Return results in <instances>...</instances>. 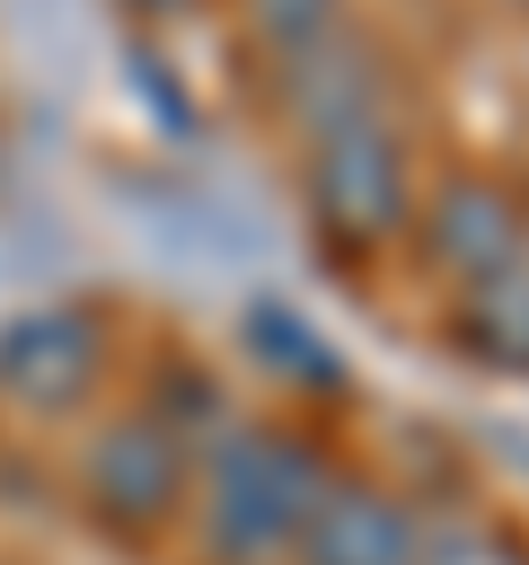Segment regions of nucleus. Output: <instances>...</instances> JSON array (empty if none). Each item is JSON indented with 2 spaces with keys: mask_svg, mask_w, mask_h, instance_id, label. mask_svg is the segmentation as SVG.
I'll return each mask as SVG.
<instances>
[{
  "mask_svg": "<svg viewBox=\"0 0 529 565\" xmlns=\"http://www.w3.org/2000/svg\"><path fill=\"white\" fill-rule=\"evenodd\" d=\"M309 565H414V530L388 494H335L300 521Z\"/></svg>",
  "mask_w": 529,
  "mask_h": 565,
  "instance_id": "20e7f679",
  "label": "nucleus"
},
{
  "mask_svg": "<svg viewBox=\"0 0 529 565\" xmlns=\"http://www.w3.org/2000/svg\"><path fill=\"white\" fill-rule=\"evenodd\" d=\"M256 335H273V344H282V353H273L282 371H300V380H335V353H326V335H300L282 309H256Z\"/></svg>",
  "mask_w": 529,
  "mask_h": 565,
  "instance_id": "6e6552de",
  "label": "nucleus"
},
{
  "mask_svg": "<svg viewBox=\"0 0 529 565\" xmlns=\"http://www.w3.org/2000/svg\"><path fill=\"white\" fill-rule=\"evenodd\" d=\"M256 18H264L273 35H317V18H326V0H256Z\"/></svg>",
  "mask_w": 529,
  "mask_h": 565,
  "instance_id": "1a4fd4ad",
  "label": "nucleus"
},
{
  "mask_svg": "<svg viewBox=\"0 0 529 565\" xmlns=\"http://www.w3.org/2000/svg\"><path fill=\"white\" fill-rule=\"evenodd\" d=\"M441 256L494 274V265L511 256V212H503L494 194H450V203H441Z\"/></svg>",
  "mask_w": 529,
  "mask_h": 565,
  "instance_id": "0eeeda50",
  "label": "nucleus"
},
{
  "mask_svg": "<svg viewBox=\"0 0 529 565\" xmlns=\"http://www.w3.org/2000/svg\"><path fill=\"white\" fill-rule=\"evenodd\" d=\"M467 327L494 362H529V274H485L467 300Z\"/></svg>",
  "mask_w": 529,
  "mask_h": 565,
  "instance_id": "423d86ee",
  "label": "nucleus"
},
{
  "mask_svg": "<svg viewBox=\"0 0 529 565\" xmlns=\"http://www.w3.org/2000/svg\"><path fill=\"white\" fill-rule=\"evenodd\" d=\"M317 512V468L282 441H238L220 459V494H212V539L220 556H264L273 539H291Z\"/></svg>",
  "mask_w": 529,
  "mask_h": 565,
  "instance_id": "f257e3e1",
  "label": "nucleus"
},
{
  "mask_svg": "<svg viewBox=\"0 0 529 565\" xmlns=\"http://www.w3.org/2000/svg\"><path fill=\"white\" fill-rule=\"evenodd\" d=\"M317 203H326V212H335V230H353V238L397 230L406 185H397L388 141H379V132H335V141L317 150Z\"/></svg>",
  "mask_w": 529,
  "mask_h": 565,
  "instance_id": "7ed1b4c3",
  "label": "nucleus"
},
{
  "mask_svg": "<svg viewBox=\"0 0 529 565\" xmlns=\"http://www.w3.org/2000/svg\"><path fill=\"white\" fill-rule=\"evenodd\" d=\"M168 494H176V441H168L159 424L106 433V450H97V503L123 512V521H141V512H159Z\"/></svg>",
  "mask_w": 529,
  "mask_h": 565,
  "instance_id": "39448f33",
  "label": "nucleus"
},
{
  "mask_svg": "<svg viewBox=\"0 0 529 565\" xmlns=\"http://www.w3.org/2000/svg\"><path fill=\"white\" fill-rule=\"evenodd\" d=\"M441 565H520L511 547H494V539H450L441 547Z\"/></svg>",
  "mask_w": 529,
  "mask_h": 565,
  "instance_id": "9d476101",
  "label": "nucleus"
},
{
  "mask_svg": "<svg viewBox=\"0 0 529 565\" xmlns=\"http://www.w3.org/2000/svg\"><path fill=\"white\" fill-rule=\"evenodd\" d=\"M97 380V327L71 309H35L0 335V388L26 406H71Z\"/></svg>",
  "mask_w": 529,
  "mask_h": 565,
  "instance_id": "f03ea898",
  "label": "nucleus"
}]
</instances>
